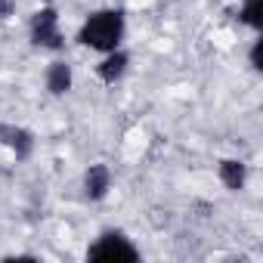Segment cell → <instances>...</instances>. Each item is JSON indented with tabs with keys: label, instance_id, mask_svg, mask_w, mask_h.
I'll list each match as a JSON object with an SVG mask.
<instances>
[{
	"label": "cell",
	"instance_id": "obj_2",
	"mask_svg": "<svg viewBox=\"0 0 263 263\" xmlns=\"http://www.w3.org/2000/svg\"><path fill=\"white\" fill-rule=\"evenodd\" d=\"M28 41L37 50H47V53H62L65 50V34H62V25H59V10L53 4L37 7L31 13V19H28Z\"/></svg>",
	"mask_w": 263,
	"mask_h": 263
},
{
	"label": "cell",
	"instance_id": "obj_3",
	"mask_svg": "<svg viewBox=\"0 0 263 263\" xmlns=\"http://www.w3.org/2000/svg\"><path fill=\"white\" fill-rule=\"evenodd\" d=\"M143 254L140 248L134 245V238H130L127 232L121 229H105L96 235V241L87 248V260H105V263H137Z\"/></svg>",
	"mask_w": 263,
	"mask_h": 263
},
{
	"label": "cell",
	"instance_id": "obj_5",
	"mask_svg": "<svg viewBox=\"0 0 263 263\" xmlns=\"http://www.w3.org/2000/svg\"><path fill=\"white\" fill-rule=\"evenodd\" d=\"M130 71V53L127 50H111V53H102L99 65H96V78L105 84V87H115L118 81H124V74Z\"/></svg>",
	"mask_w": 263,
	"mask_h": 263
},
{
	"label": "cell",
	"instance_id": "obj_7",
	"mask_svg": "<svg viewBox=\"0 0 263 263\" xmlns=\"http://www.w3.org/2000/svg\"><path fill=\"white\" fill-rule=\"evenodd\" d=\"M44 87H47V93L50 96H68L71 93V87H74V68L65 62V59H53L50 65H47V71H44Z\"/></svg>",
	"mask_w": 263,
	"mask_h": 263
},
{
	"label": "cell",
	"instance_id": "obj_4",
	"mask_svg": "<svg viewBox=\"0 0 263 263\" xmlns=\"http://www.w3.org/2000/svg\"><path fill=\"white\" fill-rule=\"evenodd\" d=\"M0 146H4L10 155H16V161H28L34 155V134L28 127L0 121Z\"/></svg>",
	"mask_w": 263,
	"mask_h": 263
},
{
	"label": "cell",
	"instance_id": "obj_11",
	"mask_svg": "<svg viewBox=\"0 0 263 263\" xmlns=\"http://www.w3.org/2000/svg\"><path fill=\"white\" fill-rule=\"evenodd\" d=\"M13 13H16V0H0V22L10 19Z\"/></svg>",
	"mask_w": 263,
	"mask_h": 263
},
{
	"label": "cell",
	"instance_id": "obj_8",
	"mask_svg": "<svg viewBox=\"0 0 263 263\" xmlns=\"http://www.w3.org/2000/svg\"><path fill=\"white\" fill-rule=\"evenodd\" d=\"M217 177L229 192H241L248 186V164L238 161V158H223L217 164Z\"/></svg>",
	"mask_w": 263,
	"mask_h": 263
},
{
	"label": "cell",
	"instance_id": "obj_6",
	"mask_svg": "<svg viewBox=\"0 0 263 263\" xmlns=\"http://www.w3.org/2000/svg\"><path fill=\"white\" fill-rule=\"evenodd\" d=\"M111 192V167L96 161L84 171V198L87 201H105Z\"/></svg>",
	"mask_w": 263,
	"mask_h": 263
},
{
	"label": "cell",
	"instance_id": "obj_9",
	"mask_svg": "<svg viewBox=\"0 0 263 263\" xmlns=\"http://www.w3.org/2000/svg\"><path fill=\"white\" fill-rule=\"evenodd\" d=\"M238 22L260 34V31H263V0H241V7H238Z\"/></svg>",
	"mask_w": 263,
	"mask_h": 263
},
{
	"label": "cell",
	"instance_id": "obj_10",
	"mask_svg": "<svg viewBox=\"0 0 263 263\" xmlns=\"http://www.w3.org/2000/svg\"><path fill=\"white\" fill-rule=\"evenodd\" d=\"M248 62L254 71H263V37H254V44L248 50Z\"/></svg>",
	"mask_w": 263,
	"mask_h": 263
},
{
	"label": "cell",
	"instance_id": "obj_1",
	"mask_svg": "<svg viewBox=\"0 0 263 263\" xmlns=\"http://www.w3.org/2000/svg\"><path fill=\"white\" fill-rule=\"evenodd\" d=\"M124 34H127V16L124 10L118 7H102V10H93L81 28H78V44L93 50V53H111L124 44Z\"/></svg>",
	"mask_w": 263,
	"mask_h": 263
}]
</instances>
